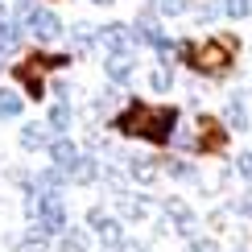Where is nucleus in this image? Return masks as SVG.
I'll use <instances>...</instances> for the list:
<instances>
[{
  "label": "nucleus",
  "mask_w": 252,
  "mask_h": 252,
  "mask_svg": "<svg viewBox=\"0 0 252 252\" xmlns=\"http://www.w3.org/2000/svg\"><path fill=\"white\" fill-rule=\"evenodd\" d=\"M194 13H198V21H203V25H211V21H219V17H223V8H219L215 0H198V8H194Z\"/></svg>",
  "instance_id": "bb28decb"
},
{
  "label": "nucleus",
  "mask_w": 252,
  "mask_h": 252,
  "mask_svg": "<svg viewBox=\"0 0 252 252\" xmlns=\"http://www.w3.org/2000/svg\"><path fill=\"white\" fill-rule=\"evenodd\" d=\"M108 128H116L120 136L149 141V145H170V136H174V128H178V108H174V103L128 99L116 116L108 120Z\"/></svg>",
  "instance_id": "f257e3e1"
},
{
  "label": "nucleus",
  "mask_w": 252,
  "mask_h": 252,
  "mask_svg": "<svg viewBox=\"0 0 252 252\" xmlns=\"http://www.w3.org/2000/svg\"><path fill=\"white\" fill-rule=\"evenodd\" d=\"M161 174H170L174 182H190V186H203V174H198V165L190 161H182V157H161Z\"/></svg>",
  "instance_id": "ddd939ff"
},
{
  "label": "nucleus",
  "mask_w": 252,
  "mask_h": 252,
  "mask_svg": "<svg viewBox=\"0 0 252 252\" xmlns=\"http://www.w3.org/2000/svg\"><path fill=\"white\" fill-rule=\"evenodd\" d=\"M153 13H161V17H182V13H190V0H153Z\"/></svg>",
  "instance_id": "b1692460"
},
{
  "label": "nucleus",
  "mask_w": 252,
  "mask_h": 252,
  "mask_svg": "<svg viewBox=\"0 0 252 252\" xmlns=\"http://www.w3.org/2000/svg\"><path fill=\"white\" fill-rule=\"evenodd\" d=\"M13 75L21 83V95L25 99H46V70H37L33 62H13Z\"/></svg>",
  "instance_id": "1a4fd4ad"
},
{
  "label": "nucleus",
  "mask_w": 252,
  "mask_h": 252,
  "mask_svg": "<svg viewBox=\"0 0 252 252\" xmlns=\"http://www.w3.org/2000/svg\"><path fill=\"white\" fill-rule=\"evenodd\" d=\"M50 145V124H25L21 128V149H46Z\"/></svg>",
  "instance_id": "f3484780"
},
{
  "label": "nucleus",
  "mask_w": 252,
  "mask_h": 252,
  "mask_svg": "<svg viewBox=\"0 0 252 252\" xmlns=\"http://www.w3.org/2000/svg\"><path fill=\"white\" fill-rule=\"evenodd\" d=\"M46 149H50V161H54V165H58L62 174H66V170H70V161H75V157H79V145L70 141L66 132L50 136V145H46Z\"/></svg>",
  "instance_id": "f8f14e48"
},
{
  "label": "nucleus",
  "mask_w": 252,
  "mask_h": 252,
  "mask_svg": "<svg viewBox=\"0 0 252 252\" xmlns=\"http://www.w3.org/2000/svg\"><path fill=\"white\" fill-rule=\"evenodd\" d=\"M17 252H50V244H46V236L29 232L25 240H17Z\"/></svg>",
  "instance_id": "a878e982"
},
{
  "label": "nucleus",
  "mask_w": 252,
  "mask_h": 252,
  "mask_svg": "<svg viewBox=\"0 0 252 252\" xmlns=\"http://www.w3.org/2000/svg\"><path fill=\"white\" fill-rule=\"evenodd\" d=\"M25 215H29V232L37 236H58L62 227L70 223L66 219V203H62V190H37V186H29L25 190Z\"/></svg>",
  "instance_id": "f03ea898"
},
{
  "label": "nucleus",
  "mask_w": 252,
  "mask_h": 252,
  "mask_svg": "<svg viewBox=\"0 0 252 252\" xmlns=\"http://www.w3.org/2000/svg\"><path fill=\"white\" fill-rule=\"evenodd\" d=\"M223 17H232V21H240V17H248L252 13V0H223Z\"/></svg>",
  "instance_id": "393cba45"
},
{
  "label": "nucleus",
  "mask_w": 252,
  "mask_h": 252,
  "mask_svg": "<svg viewBox=\"0 0 252 252\" xmlns=\"http://www.w3.org/2000/svg\"><path fill=\"white\" fill-rule=\"evenodd\" d=\"M17 21H21L25 33H33V41H58L66 33V25H62L58 13L37 8V4H29V0H17Z\"/></svg>",
  "instance_id": "20e7f679"
},
{
  "label": "nucleus",
  "mask_w": 252,
  "mask_h": 252,
  "mask_svg": "<svg viewBox=\"0 0 252 252\" xmlns=\"http://www.w3.org/2000/svg\"><path fill=\"white\" fill-rule=\"evenodd\" d=\"M161 215L174 223V232H178V236H194V227H198V215H194L190 207L182 203V198H165V203H161Z\"/></svg>",
  "instance_id": "9d476101"
},
{
  "label": "nucleus",
  "mask_w": 252,
  "mask_h": 252,
  "mask_svg": "<svg viewBox=\"0 0 252 252\" xmlns=\"http://www.w3.org/2000/svg\"><path fill=\"white\" fill-rule=\"evenodd\" d=\"M232 211L236 215H252V194H240L236 203H232Z\"/></svg>",
  "instance_id": "c85d7f7f"
},
{
  "label": "nucleus",
  "mask_w": 252,
  "mask_h": 252,
  "mask_svg": "<svg viewBox=\"0 0 252 252\" xmlns=\"http://www.w3.org/2000/svg\"><path fill=\"white\" fill-rule=\"evenodd\" d=\"M87 227L99 236V244H108V248H120L124 244V219L103 215L99 207H91V211H87Z\"/></svg>",
  "instance_id": "6e6552de"
},
{
  "label": "nucleus",
  "mask_w": 252,
  "mask_h": 252,
  "mask_svg": "<svg viewBox=\"0 0 252 252\" xmlns=\"http://www.w3.org/2000/svg\"><path fill=\"white\" fill-rule=\"evenodd\" d=\"M21 108H25V95L13 87H0V120H17Z\"/></svg>",
  "instance_id": "aec40b11"
},
{
  "label": "nucleus",
  "mask_w": 252,
  "mask_h": 252,
  "mask_svg": "<svg viewBox=\"0 0 252 252\" xmlns=\"http://www.w3.org/2000/svg\"><path fill=\"white\" fill-rule=\"evenodd\" d=\"M95 46L108 54V50H136L141 37H136V25H124V21H112V25L95 29Z\"/></svg>",
  "instance_id": "423d86ee"
},
{
  "label": "nucleus",
  "mask_w": 252,
  "mask_h": 252,
  "mask_svg": "<svg viewBox=\"0 0 252 252\" xmlns=\"http://www.w3.org/2000/svg\"><path fill=\"white\" fill-rule=\"evenodd\" d=\"M66 33H70V46H75L79 54L95 46V25H83V21H79V25H75V29H66Z\"/></svg>",
  "instance_id": "4be33fe9"
},
{
  "label": "nucleus",
  "mask_w": 252,
  "mask_h": 252,
  "mask_svg": "<svg viewBox=\"0 0 252 252\" xmlns=\"http://www.w3.org/2000/svg\"><path fill=\"white\" fill-rule=\"evenodd\" d=\"M58 252H87V232L66 223V227L58 232Z\"/></svg>",
  "instance_id": "6ab92c4d"
},
{
  "label": "nucleus",
  "mask_w": 252,
  "mask_h": 252,
  "mask_svg": "<svg viewBox=\"0 0 252 252\" xmlns=\"http://www.w3.org/2000/svg\"><path fill=\"white\" fill-rule=\"evenodd\" d=\"M236 174L244 178V182H252V153H240L236 157Z\"/></svg>",
  "instance_id": "cd10ccee"
},
{
  "label": "nucleus",
  "mask_w": 252,
  "mask_h": 252,
  "mask_svg": "<svg viewBox=\"0 0 252 252\" xmlns=\"http://www.w3.org/2000/svg\"><path fill=\"white\" fill-rule=\"evenodd\" d=\"M236 50H240V41L227 37V33H215V37H207V41H194L190 70H198V75H207V79H219V75H227V70L236 66Z\"/></svg>",
  "instance_id": "7ed1b4c3"
},
{
  "label": "nucleus",
  "mask_w": 252,
  "mask_h": 252,
  "mask_svg": "<svg viewBox=\"0 0 252 252\" xmlns=\"http://www.w3.org/2000/svg\"><path fill=\"white\" fill-rule=\"evenodd\" d=\"M149 87H153V95H165V91L174 87V70H170V62H161V66L149 75Z\"/></svg>",
  "instance_id": "5701e85b"
},
{
  "label": "nucleus",
  "mask_w": 252,
  "mask_h": 252,
  "mask_svg": "<svg viewBox=\"0 0 252 252\" xmlns=\"http://www.w3.org/2000/svg\"><path fill=\"white\" fill-rule=\"evenodd\" d=\"M99 174H103L99 157H87V153H79L75 161H70V170H66V182H75V186H91V182H99Z\"/></svg>",
  "instance_id": "9b49d317"
},
{
  "label": "nucleus",
  "mask_w": 252,
  "mask_h": 252,
  "mask_svg": "<svg viewBox=\"0 0 252 252\" xmlns=\"http://www.w3.org/2000/svg\"><path fill=\"white\" fill-rule=\"evenodd\" d=\"M91 4H103V8H108V4H116V0H91Z\"/></svg>",
  "instance_id": "7c9ffc66"
},
{
  "label": "nucleus",
  "mask_w": 252,
  "mask_h": 252,
  "mask_svg": "<svg viewBox=\"0 0 252 252\" xmlns=\"http://www.w3.org/2000/svg\"><path fill=\"white\" fill-rule=\"evenodd\" d=\"M223 124H227L232 132H244V128H248V103H244V95H240V91H232V99H227Z\"/></svg>",
  "instance_id": "2eb2a0df"
},
{
  "label": "nucleus",
  "mask_w": 252,
  "mask_h": 252,
  "mask_svg": "<svg viewBox=\"0 0 252 252\" xmlns=\"http://www.w3.org/2000/svg\"><path fill=\"white\" fill-rule=\"evenodd\" d=\"M145 211H149V198H145V194H132L128 198V190H120V215L124 219H145Z\"/></svg>",
  "instance_id": "412c9836"
},
{
  "label": "nucleus",
  "mask_w": 252,
  "mask_h": 252,
  "mask_svg": "<svg viewBox=\"0 0 252 252\" xmlns=\"http://www.w3.org/2000/svg\"><path fill=\"white\" fill-rule=\"evenodd\" d=\"M227 145V128L219 124L215 116H198L194 120V132H190V149L203 157V153H223Z\"/></svg>",
  "instance_id": "39448f33"
},
{
  "label": "nucleus",
  "mask_w": 252,
  "mask_h": 252,
  "mask_svg": "<svg viewBox=\"0 0 252 252\" xmlns=\"http://www.w3.org/2000/svg\"><path fill=\"white\" fill-rule=\"evenodd\" d=\"M70 50H62V54H46V50H33V54H29V62H33L37 70H66L70 66Z\"/></svg>",
  "instance_id": "dca6fc26"
},
{
  "label": "nucleus",
  "mask_w": 252,
  "mask_h": 252,
  "mask_svg": "<svg viewBox=\"0 0 252 252\" xmlns=\"http://www.w3.org/2000/svg\"><path fill=\"white\" fill-rule=\"evenodd\" d=\"M70 120H75V108H70V95H58V103L50 108V128L54 132H66Z\"/></svg>",
  "instance_id": "a211bd4d"
},
{
  "label": "nucleus",
  "mask_w": 252,
  "mask_h": 252,
  "mask_svg": "<svg viewBox=\"0 0 252 252\" xmlns=\"http://www.w3.org/2000/svg\"><path fill=\"white\" fill-rule=\"evenodd\" d=\"M103 75H108L112 87H128L136 79V54L132 50H108V58H103Z\"/></svg>",
  "instance_id": "0eeeda50"
},
{
  "label": "nucleus",
  "mask_w": 252,
  "mask_h": 252,
  "mask_svg": "<svg viewBox=\"0 0 252 252\" xmlns=\"http://www.w3.org/2000/svg\"><path fill=\"white\" fill-rule=\"evenodd\" d=\"M190 252H219L215 240H190Z\"/></svg>",
  "instance_id": "c756f323"
},
{
  "label": "nucleus",
  "mask_w": 252,
  "mask_h": 252,
  "mask_svg": "<svg viewBox=\"0 0 252 252\" xmlns=\"http://www.w3.org/2000/svg\"><path fill=\"white\" fill-rule=\"evenodd\" d=\"M124 170H128V178H132V182L149 186V182H157L161 165H157V157H124Z\"/></svg>",
  "instance_id": "4468645a"
}]
</instances>
